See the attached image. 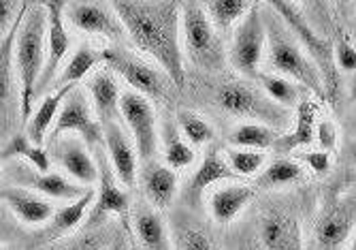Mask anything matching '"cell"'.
Returning a JSON list of instances; mask_svg holds the SVG:
<instances>
[{
	"mask_svg": "<svg viewBox=\"0 0 356 250\" xmlns=\"http://www.w3.org/2000/svg\"><path fill=\"white\" fill-rule=\"evenodd\" d=\"M120 15L128 39L135 47L152 56L169 79L181 90L186 86L184 49H181V3H111Z\"/></svg>",
	"mask_w": 356,
	"mask_h": 250,
	"instance_id": "obj_1",
	"label": "cell"
},
{
	"mask_svg": "<svg viewBox=\"0 0 356 250\" xmlns=\"http://www.w3.org/2000/svg\"><path fill=\"white\" fill-rule=\"evenodd\" d=\"M47 60V11L43 3L30 5L15 41V75L19 84V114L28 120L35 111L37 88Z\"/></svg>",
	"mask_w": 356,
	"mask_h": 250,
	"instance_id": "obj_2",
	"label": "cell"
},
{
	"mask_svg": "<svg viewBox=\"0 0 356 250\" xmlns=\"http://www.w3.org/2000/svg\"><path fill=\"white\" fill-rule=\"evenodd\" d=\"M263 7V19L267 30V60L269 67L275 75L288 77L301 86H305L314 97L320 101H327V90L318 67L314 60L307 56L299 39L290 33V28L284 24V19L265 3Z\"/></svg>",
	"mask_w": 356,
	"mask_h": 250,
	"instance_id": "obj_3",
	"label": "cell"
},
{
	"mask_svg": "<svg viewBox=\"0 0 356 250\" xmlns=\"http://www.w3.org/2000/svg\"><path fill=\"white\" fill-rule=\"evenodd\" d=\"M267 5L284 19V24L290 28V33L299 39V43L303 45L307 56L314 60V65L318 67V71L322 75V81H325L327 101L337 103L339 92H341V81H339V69L335 65L333 41H329L327 37H322L318 30L312 26V22L307 19L301 5L284 3V0H269Z\"/></svg>",
	"mask_w": 356,
	"mask_h": 250,
	"instance_id": "obj_4",
	"label": "cell"
},
{
	"mask_svg": "<svg viewBox=\"0 0 356 250\" xmlns=\"http://www.w3.org/2000/svg\"><path fill=\"white\" fill-rule=\"evenodd\" d=\"M356 231V186H337L327 195L312 229L314 250H346Z\"/></svg>",
	"mask_w": 356,
	"mask_h": 250,
	"instance_id": "obj_5",
	"label": "cell"
},
{
	"mask_svg": "<svg viewBox=\"0 0 356 250\" xmlns=\"http://www.w3.org/2000/svg\"><path fill=\"white\" fill-rule=\"evenodd\" d=\"M184 54L201 71H218L224 65L220 35L207 11L199 3H181Z\"/></svg>",
	"mask_w": 356,
	"mask_h": 250,
	"instance_id": "obj_6",
	"label": "cell"
},
{
	"mask_svg": "<svg viewBox=\"0 0 356 250\" xmlns=\"http://www.w3.org/2000/svg\"><path fill=\"white\" fill-rule=\"evenodd\" d=\"M216 105L237 118L261 120L267 127H286L290 122V111L269 97H263L252 84L243 79H226L216 88Z\"/></svg>",
	"mask_w": 356,
	"mask_h": 250,
	"instance_id": "obj_7",
	"label": "cell"
},
{
	"mask_svg": "<svg viewBox=\"0 0 356 250\" xmlns=\"http://www.w3.org/2000/svg\"><path fill=\"white\" fill-rule=\"evenodd\" d=\"M96 165H99V193L94 199V208L88 216V227H103L109 216H118L122 221V227L126 229V235L133 237V225H131V199L128 193H124L118 184V175L111 167V161L107 156L105 146L92 150ZM135 240V237H133Z\"/></svg>",
	"mask_w": 356,
	"mask_h": 250,
	"instance_id": "obj_8",
	"label": "cell"
},
{
	"mask_svg": "<svg viewBox=\"0 0 356 250\" xmlns=\"http://www.w3.org/2000/svg\"><path fill=\"white\" fill-rule=\"evenodd\" d=\"M267 47V30L263 19V7L254 5L252 11L237 24L231 47H229V62L231 67L241 73L243 77L258 79L261 75V62Z\"/></svg>",
	"mask_w": 356,
	"mask_h": 250,
	"instance_id": "obj_9",
	"label": "cell"
},
{
	"mask_svg": "<svg viewBox=\"0 0 356 250\" xmlns=\"http://www.w3.org/2000/svg\"><path fill=\"white\" fill-rule=\"evenodd\" d=\"M103 62L109 67L111 73H118L120 77H124L139 95L147 99H156V101H163L169 97V90L173 84L169 75L163 69L147 65V62H143L135 54L120 49V47H107L103 49Z\"/></svg>",
	"mask_w": 356,
	"mask_h": 250,
	"instance_id": "obj_10",
	"label": "cell"
},
{
	"mask_svg": "<svg viewBox=\"0 0 356 250\" xmlns=\"http://www.w3.org/2000/svg\"><path fill=\"white\" fill-rule=\"evenodd\" d=\"M69 133L81 137L90 146V150L105 146L103 124L99 118H96V111L90 105V99L86 97V92L79 88H75L67 97V101H64V105L54 122V127H51L49 141L54 143Z\"/></svg>",
	"mask_w": 356,
	"mask_h": 250,
	"instance_id": "obj_11",
	"label": "cell"
},
{
	"mask_svg": "<svg viewBox=\"0 0 356 250\" xmlns=\"http://www.w3.org/2000/svg\"><path fill=\"white\" fill-rule=\"evenodd\" d=\"M120 114H122V122L131 131V137L135 141L141 161L145 163L154 161V156L158 152V129H156V114L149 99L135 90H126L122 92Z\"/></svg>",
	"mask_w": 356,
	"mask_h": 250,
	"instance_id": "obj_12",
	"label": "cell"
},
{
	"mask_svg": "<svg viewBox=\"0 0 356 250\" xmlns=\"http://www.w3.org/2000/svg\"><path fill=\"white\" fill-rule=\"evenodd\" d=\"M256 235L265 250H303L299 216L284 205H267L258 214Z\"/></svg>",
	"mask_w": 356,
	"mask_h": 250,
	"instance_id": "obj_13",
	"label": "cell"
},
{
	"mask_svg": "<svg viewBox=\"0 0 356 250\" xmlns=\"http://www.w3.org/2000/svg\"><path fill=\"white\" fill-rule=\"evenodd\" d=\"M64 17L75 30L86 35L103 37L113 43H120L128 37L111 3H67L64 5Z\"/></svg>",
	"mask_w": 356,
	"mask_h": 250,
	"instance_id": "obj_14",
	"label": "cell"
},
{
	"mask_svg": "<svg viewBox=\"0 0 356 250\" xmlns=\"http://www.w3.org/2000/svg\"><path fill=\"white\" fill-rule=\"evenodd\" d=\"M5 175L11 180V184L15 186H24V189L35 191L43 197H51V199H60V201H77L79 197H83L90 189L77 184L75 180L67 178L64 173H43L37 171L35 167H30L28 163H13L9 167H5Z\"/></svg>",
	"mask_w": 356,
	"mask_h": 250,
	"instance_id": "obj_15",
	"label": "cell"
},
{
	"mask_svg": "<svg viewBox=\"0 0 356 250\" xmlns=\"http://www.w3.org/2000/svg\"><path fill=\"white\" fill-rule=\"evenodd\" d=\"M49 156L64 171V175L86 186V189H92V184L99 182V165H96L90 146L81 137H60L58 141L51 143Z\"/></svg>",
	"mask_w": 356,
	"mask_h": 250,
	"instance_id": "obj_16",
	"label": "cell"
},
{
	"mask_svg": "<svg viewBox=\"0 0 356 250\" xmlns=\"http://www.w3.org/2000/svg\"><path fill=\"white\" fill-rule=\"evenodd\" d=\"M64 5L67 3H43L47 11V60H45V71L37 88V97L47 92L49 88H54L58 79V69L71 47L67 17H64Z\"/></svg>",
	"mask_w": 356,
	"mask_h": 250,
	"instance_id": "obj_17",
	"label": "cell"
},
{
	"mask_svg": "<svg viewBox=\"0 0 356 250\" xmlns=\"http://www.w3.org/2000/svg\"><path fill=\"white\" fill-rule=\"evenodd\" d=\"M0 199L26 227H47L56 214V208L43 195L24 189V186L5 184L0 191Z\"/></svg>",
	"mask_w": 356,
	"mask_h": 250,
	"instance_id": "obj_18",
	"label": "cell"
},
{
	"mask_svg": "<svg viewBox=\"0 0 356 250\" xmlns=\"http://www.w3.org/2000/svg\"><path fill=\"white\" fill-rule=\"evenodd\" d=\"M105 131V150L111 161V167L118 175V180L133 189L137 182V148L135 141L128 139L122 120H111L103 124Z\"/></svg>",
	"mask_w": 356,
	"mask_h": 250,
	"instance_id": "obj_19",
	"label": "cell"
},
{
	"mask_svg": "<svg viewBox=\"0 0 356 250\" xmlns=\"http://www.w3.org/2000/svg\"><path fill=\"white\" fill-rule=\"evenodd\" d=\"M131 225L133 237L143 246V250H173L171 231L154 205L137 201L131 212Z\"/></svg>",
	"mask_w": 356,
	"mask_h": 250,
	"instance_id": "obj_20",
	"label": "cell"
},
{
	"mask_svg": "<svg viewBox=\"0 0 356 250\" xmlns=\"http://www.w3.org/2000/svg\"><path fill=\"white\" fill-rule=\"evenodd\" d=\"M233 178H237V175L233 173L229 161H226V156L220 154L218 150H209L205 154V159L201 161L199 169L194 171V175L190 178L186 191H184V199L190 205H199L209 186H213L218 182L233 180Z\"/></svg>",
	"mask_w": 356,
	"mask_h": 250,
	"instance_id": "obj_21",
	"label": "cell"
},
{
	"mask_svg": "<svg viewBox=\"0 0 356 250\" xmlns=\"http://www.w3.org/2000/svg\"><path fill=\"white\" fill-rule=\"evenodd\" d=\"M177 171L169 165H160L156 161H149L141 169V186L149 205L156 210H165L171 205V201L177 195Z\"/></svg>",
	"mask_w": 356,
	"mask_h": 250,
	"instance_id": "obj_22",
	"label": "cell"
},
{
	"mask_svg": "<svg viewBox=\"0 0 356 250\" xmlns=\"http://www.w3.org/2000/svg\"><path fill=\"white\" fill-rule=\"evenodd\" d=\"M88 90H90L92 107L96 111V118L101 120V124H107L111 120H122V114H120L122 92L111 71L94 73L92 79L88 81Z\"/></svg>",
	"mask_w": 356,
	"mask_h": 250,
	"instance_id": "obj_23",
	"label": "cell"
},
{
	"mask_svg": "<svg viewBox=\"0 0 356 250\" xmlns=\"http://www.w3.org/2000/svg\"><path fill=\"white\" fill-rule=\"evenodd\" d=\"M254 199V189L248 184H226L209 197V214L218 225H231Z\"/></svg>",
	"mask_w": 356,
	"mask_h": 250,
	"instance_id": "obj_24",
	"label": "cell"
},
{
	"mask_svg": "<svg viewBox=\"0 0 356 250\" xmlns=\"http://www.w3.org/2000/svg\"><path fill=\"white\" fill-rule=\"evenodd\" d=\"M77 86H67V88H60V90H54L51 95H47L37 107L32 111L30 120H28V129H26V135L35 141L37 146H43L45 137L51 133V127L54 122L67 101V97L75 90Z\"/></svg>",
	"mask_w": 356,
	"mask_h": 250,
	"instance_id": "obj_25",
	"label": "cell"
},
{
	"mask_svg": "<svg viewBox=\"0 0 356 250\" xmlns=\"http://www.w3.org/2000/svg\"><path fill=\"white\" fill-rule=\"evenodd\" d=\"M295 120H297L295 129L286 135H282V137H277V141L273 146L277 152H290V150H297V148L314 143L318 118H316V105H314L312 97L301 99V103L297 105Z\"/></svg>",
	"mask_w": 356,
	"mask_h": 250,
	"instance_id": "obj_26",
	"label": "cell"
},
{
	"mask_svg": "<svg viewBox=\"0 0 356 250\" xmlns=\"http://www.w3.org/2000/svg\"><path fill=\"white\" fill-rule=\"evenodd\" d=\"M94 199H96V193H94V189H90L77 201H71L69 205L58 208L54 218H51V223L47 225V233L54 240H62L69 233L77 231L83 223V218L90 216V208L94 205Z\"/></svg>",
	"mask_w": 356,
	"mask_h": 250,
	"instance_id": "obj_27",
	"label": "cell"
},
{
	"mask_svg": "<svg viewBox=\"0 0 356 250\" xmlns=\"http://www.w3.org/2000/svg\"><path fill=\"white\" fill-rule=\"evenodd\" d=\"M13 159H19L43 173H47L51 167L49 152L43 146H37L26 133L11 135L9 141H5V146H3V161H13Z\"/></svg>",
	"mask_w": 356,
	"mask_h": 250,
	"instance_id": "obj_28",
	"label": "cell"
},
{
	"mask_svg": "<svg viewBox=\"0 0 356 250\" xmlns=\"http://www.w3.org/2000/svg\"><path fill=\"white\" fill-rule=\"evenodd\" d=\"M103 62V52H96L92 45L88 43H81L75 54L69 58L67 65L62 67L56 84H54V90H60V88H67V86H75L77 81H81L90 71L96 69V65Z\"/></svg>",
	"mask_w": 356,
	"mask_h": 250,
	"instance_id": "obj_29",
	"label": "cell"
},
{
	"mask_svg": "<svg viewBox=\"0 0 356 250\" xmlns=\"http://www.w3.org/2000/svg\"><path fill=\"white\" fill-rule=\"evenodd\" d=\"M173 250H218L213 237L192 221L190 216L175 214L173 216Z\"/></svg>",
	"mask_w": 356,
	"mask_h": 250,
	"instance_id": "obj_30",
	"label": "cell"
},
{
	"mask_svg": "<svg viewBox=\"0 0 356 250\" xmlns=\"http://www.w3.org/2000/svg\"><path fill=\"white\" fill-rule=\"evenodd\" d=\"M254 5L256 3H250V0H211L203 7L218 33H226L229 28L239 24L252 11Z\"/></svg>",
	"mask_w": 356,
	"mask_h": 250,
	"instance_id": "obj_31",
	"label": "cell"
},
{
	"mask_svg": "<svg viewBox=\"0 0 356 250\" xmlns=\"http://www.w3.org/2000/svg\"><path fill=\"white\" fill-rule=\"evenodd\" d=\"M163 148H165V161L171 169H186L194 163V150L177 131V124L165 122L163 127Z\"/></svg>",
	"mask_w": 356,
	"mask_h": 250,
	"instance_id": "obj_32",
	"label": "cell"
},
{
	"mask_svg": "<svg viewBox=\"0 0 356 250\" xmlns=\"http://www.w3.org/2000/svg\"><path fill=\"white\" fill-rule=\"evenodd\" d=\"M277 133L263 122H245L231 133V143L235 148H248V150H267L273 148L277 141Z\"/></svg>",
	"mask_w": 356,
	"mask_h": 250,
	"instance_id": "obj_33",
	"label": "cell"
},
{
	"mask_svg": "<svg viewBox=\"0 0 356 250\" xmlns=\"http://www.w3.org/2000/svg\"><path fill=\"white\" fill-rule=\"evenodd\" d=\"M258 84H261L263 92L273 103L286 109L297 107L301 103V90L293 79L275 75V73H261L258 75Z\"/></svg>",
	"mask_w": 356,
	"mask_h": 250,
	"instance_id": "obj_34",
	"label": "cell"
},
{
	"mask_svg": "<svg viewBox=\"0 0 356 250\" xmlns=\"http://www.w3.org/2000/svg\"><path fill=\"white\" fill-rule=\"evenodd\" d=\"M115 233L111 235L105 227H88L83 233L58 240L49 250H109Z\"/></svg>",
	"mask_w": 356,
	"mask_h": 250,
	"instance_id": "obj_35",
	"label": "cell"
},
{
	"mask_svg": "<svg viewBox=\"0 0 356 250\" xmlns=\"http://www.w3.org/2000/svg\"><path fill=\"white\" fill-rule=\"evenodd\" d=\"M303 178V167L297 161L290 159H277L273 161L261 175H258L256 184L261 189H277V186L295 184Z\"/></svg>",
	"mask_w": 356,
	"mask_h": 250,
	"instance_id": "obj_36",
	"label": "cell"
},
{
	"mask_svg": "<svg viewBox=\"0 0 356 250\" xmlns=\"http://www.w3.org/2000/svg\"><path fill=\"white\" fill-rule=\"evenodd\" d=\"M175 124H177V129H179L181 137H184L190 146H205V143H209V141L213 139V135H216L211 124H209L203 116L194 114V111H190V109L177 111Z\"/></svg>",
	"mask_w": 356,
	"mask_h": 250,
	"instance_id": "obj_37",
	"label": "cell"
},
{
	"mask_svg": "<svg viewBox=\"0 0 356 250\" xmlns=\"http://www.w3.org/2000/svg\"><path fill=\"white\" fill-rule=\"evenodd\" d=\"M226 161H229L235 175H256L265 165V154L261 150H248V148H229L226 150Z\"/></svg>",
	"mask_w": 356,
	"mask_h": 250,
	"instance_id": "obj_38",
	"label": "cell"
},
{
	"mask_svg": "<svg viewBox=\"0 0 356 250\" xmlns=\"http://www.w3.org/2000/svg\"><path fill=\"white\" fill-rule=\"evenodd\" d=\"M333 49H335V65L339 71L346 73H356V47L354 43L337 30V37L333 41Z\"/></svg>",
	"mask_w": 356,
	"mask_h": 250,
	"instance_id": "obj_39",
	"label": "cell"
},
{
	"mask_svg": "<svg viewBox=\"0 0 356 250\" xmlns=\"http://www.w3.org/2000/svg\"><path fill=\"white\" fill-rule=\"evenodd\" d=\"M316 141L320 146V150L325 152H333L339 143V133H337V127L333 120H327L322 118L318 120V127H316Z\"/></svg>",
	"mask_w": 356,
	"mask_h": 250,
	"instance_id": "obj_40",
	"label": "cell"
},
{
	"mask_svg": "<svg viewBox=\"0 0 356 250\" xmlns=\"http://www.w3.org/2000/svg\"><path fill=\"white\" fill-rule=\"evenodd\" d=\"M301 161L318 175H325L331 169V156L325 150H307L301 152Z\"/></svg>",
	"mask_w": 356,
	"mask_h": 250,
	"instance_id": "obj_41",
	"label": "cell"
},
{
	"mask_svg": "<svg viewBox=\"0 0 356 250\" xmlns=\"http://www.w3.org/2000/svg\"><path fill=\"white\" fill-rule=\"evenodd\" d=\"M109 250H137V248H135V240H133V237H128V240H126L124 233H115L113 244H111Z\"/></svg>",
	"mask_w": 356,
	"mask_h": 250,
	"instance_id": "obj_42",
	"label": "cell"
},
{
	"mask_svg": "<svg viewBox=\"0 0 356 250\" xmlns=\"http://www.w3.org/2000/svg\"><path fill=\"white\" fill-rule=\"evenodd\" d=\"M346 127L356 135V105H354L352 111H350V120H346Z\"/></svg>",
	"mask_w": 356,
	"mask_h": 250,
	"instance_id": "obj_43",
	"label": "cell"
},
{
	"mask_svg": "<svg viewBox=\"0 0 356 250\" xmlns=\"http://www.w3.org/2000/svg\"><path fill=\"white\" fill-rule=\"evenodd\" d=\"M346 152H348V159L350 161H354L356 163V137L348 143V148H346Z\"/></svg>",
	"mask_w": 356,
	"mask_h": 250,
	"instance_id": "obj_44",
	"label": "cell"
},
{
	"mask_svg": "<svg viewBox=\"0 0 356 250\" xmlns=\"http://www.w3.org/2000/svg\"><path fill=\"white\" fill-rule=\"evenodd\" d=\"M346 250H356V231H354V235H352L350 244L346 246Z\"/></svg>",
	"mask_w": 356,
	"mask_h": 250,
	"instance_id": "obj_45",
	"label": "cell"
},
{
	"mask_svg": "<svg viewBox=\"0 0 356 250\" xmlns=\"http://www.w3.org/2000/svg\"><path fill=\"white\" fill-rule=\"evenodd\" d=\"M352 86H354V95H356V73H354V79H352Z\"/></svg>",
	"mask_w": 356,
	"mask_h": 250,
	"instance_id": "obj_46",
	"label": "cell"
}]
</instances>
